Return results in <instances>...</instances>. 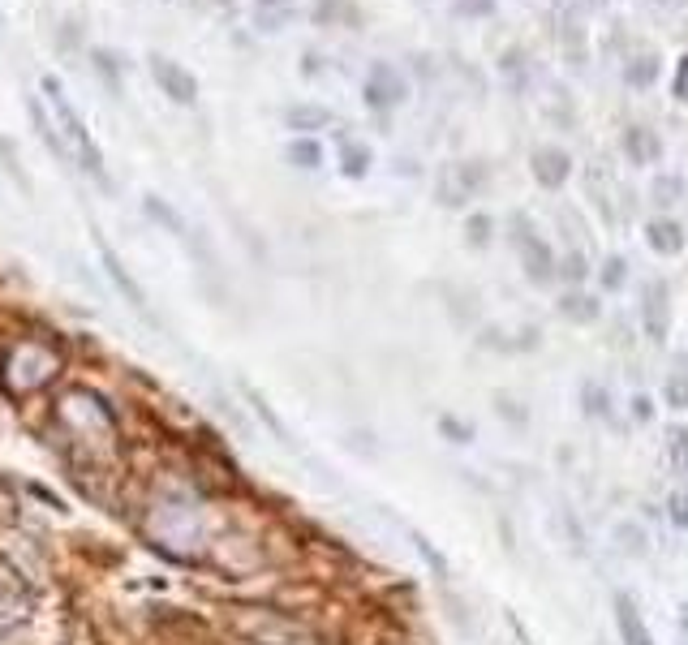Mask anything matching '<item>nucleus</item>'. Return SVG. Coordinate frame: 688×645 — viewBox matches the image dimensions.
<instances>
[{
  "label": "nucleus",
  "mask_w": 688,
  "mask_h": 645,
  "mask_svg": "<svg viewBox=\"0 0 688 645\" xmlns=\"http://www.w3.org/2000/svg\"><path fill=\"white\" fill-rule=\"evenodd\" d=\"M581 5H598V0H581Z\"/></svg>",
  "instance_id": "f704fd0d"
},
{
  "label": "nucleus",
  "mask_w": 688,
  "mask_h": 645,
  "mask_svg": "<svg viewBox=\"0 0 688 645\" xmlns=\"http://www.w3.org/2000/svg\"><path fill=\"white\" fill-rule=\"evenodd\" d=\"M615 624H620V637H624V645H654L650 628H645L641 611H637V602L628 598V594H615Z\"/></svg>",
  "instance_id": "1a4fd4ad"
},
{
  "label": "nucleus",
  "mask_w": 688,
  "mask_h": 645,
  "mask_svg": "<svg viewBox=\"0 0 688 645\" xmlns=\"http://www.w3.org/2000/svg\"><path fill=\"white\" fill-rule=\"evenodd\" d=\"M521 254H525V276L529 280H551L555 276V267H551V250L542 246V241H534V237H521Z\"/></svg>",
  "instance_id": "ddd939ff"
},
{
  "label": "nucleus",
  "mask_w": 688,
  "mask_h": 645,
  "mask_svg": "<svg viewBox=\"0 0 688 645\" xmlns=\"http://www.w3.org/2000/svg\"><path fill=\"white\" fill-rule=\"evenodd\" d=\"M663 396H667L671 409H688V375H671L667 387H663Z\"/></svg>",
  "instance_id": "4be33fe9"
},
{
  "label": "nucleus",
  "mask_w": 688,
  "mask_h": 645,
  "mask_svg": "<svg viewBox=\"0 0 688 645\" xmlns=\"http://www.w3.org/2000/svg\"><path fill=\"white\" fill-rule=\"evenodd\" d=\"M641 323L654 340L667 336V284H650V293L641 301Z\"/></svg>",
  "instance_id": "9b49d317"
},
{
  "label": "nucleus",
  "mask_w": 688,
  "mask_h": 645,
  "mask_svg": "<svg viewBox=\"0 0 688 645\" xmlns=\"http://www.w3.org/2000/svg\"><path fill=\"white\" fill-rule=\"evenodd\" d=\"M237 628L246 633L254 645H314V633L301 628L297 620H284L276 611H254V615H241Z\"/></svg>",
  "instance_id": "39448f33"
},
{
  "label": "nucleus",
  "mask_w": 688,
  "mask_h": 645,
  "mask_svg": "<svg viewBox=\"0 0 688 645\" xmlns=\"http://www.w3.org/2000/svg\"><path fill=\"white\" fill-rule=\"evenodd\" d=\"M585 409H590L594 418H602V413L611 409V400H607V392H602L598 383H590V387H585Z\"/></svg>",
  "instance_id": "b1692460"
},
{
  "label": "nucleus",
  "mask_w": 688,
  "mask_h": 645,
  "mask_svg": "<svg viewBox=\"0 0 688 645\" xmlns=\"http://www.w3.org/2000/svg\"><path fill=\"white\" fill-rule=\"evenodd\" d=\"M602 284H607V289H620L624 284V258H611V263L602 267Z\"/></svg>",
  "instance_id": "cd10ccee"
},
{
  "label": "nucleus",
  "mask_w": 688,
  "mask_h": 645,
  "mask_svg": "<svg viewBox=\"0 0 688 645\" xmlns=\"http://www.w3.org/2000/svg\"><path fill=\"white\" fill-rule=\"evenodd\" d=\"M61 375V349L52 340H18L0 362V387L9 396H31Z\"/></svg>",
  "instance_id": "7ed1b4c3"
},
{
  "label": "nucleus",
  "mask_w": 688,
  "mask_h": 645,
  "mask_svg": "<svg viewBox=\"0 0 688 645\" xmlns=\"http://www.w3.org/2000/svg\"><path fill=\"white\" fill-rule=\"evenodd\" d=\"M327 121H332V112H327V108H314V104L289 108V129H301V134H310V129H323Z\"/></svg>",
  "instance_id": "dca6fc26"
},
{
  "label": "nucleus",
  "mask_w": 688,
  "mask_h": 645,
  "mask_svg": "<svg viewBox=\"0 0 688 645\" xmlns=\"http://www.w3.org/2000/svg\"><path fill=\"white\" fill-rule=\"evenodd\" d=\"M633 82H650L654 78V56H641V65H633V74H628Z\"/></svg>",
  "instance_id": "7c9ffc66"
},
{
  "label": "nucleus",
  "mask_w": 688,
  "mask_h": 645,
  "mask_svg": "<svg viewBox=\"0 0 688 645\" xmlns=\"http://www.w3.org/2000/svg\"><path fill=\"white\" fill-rule=\"evenodd\" d=\"M52 422L78 448L82 461H112V456H117V439H121L117 418H112V409L95 392H86V387H74V392H65L56 400Z\"/></svg>",
  "instance_id": "f257e3e1"
},
{
  "label": "nucleus",
  "mask_w": 688,
  "mask_h": 645,
  "mask_svg": "<svg viewBox=\"0 0 688 645\" xmlns=\"http://www.w3.org/2000/svg\"><path fill=\"white\" fill-rule=\"evenodd\" d=\"M624 151H628V160H633V164H654L658 155H663V142H658L654 129L637 125V129H628V134H624Z\"/></svg>",
  "instance_id": "f8f14e48"
},
{
  "label": "nucleus",
  "mask_w": 688,
  "mask_h": 645,
  "mask_svg": "<svg viewBox=\"0 0 688 645\" xmlns=\"http://www.w3.org/2000/svg\"><path fill=\"white\" fill-rule=\"evenodd\" d=\"M95 65H99V74L112 82V91H121V78H117V65H112V56L108 52H95Z\"/></svg>",
  "instance_id": "c85d7f7f"
},
{
  "label": "nucleus",
  "mask_w": 688,
  "mask_h": 645,
  "mask_svg": "<svg viewBox=\"0 0 688 645\" xmlns=\"http://www.w3.org/2000/svg\"><path fill=\"white\" fill-rule=\"evenodd\" d=\"M633 413H637V418L645 422V418H650V400H645V396H637V400H633Z\"/></svg>",
  "instance_id": "72a5a7b5"
},
{
  "label": "nucleus",
  "mask_w": 688,
  "mask_h": 645,
  "mask_svg": "<svg viewBox=\"0 0 688 645\" xmlns=\"http://www.w3.org/2000/svg\"><path fill=\"white\" fill-rule=\"evenodd\" d=\"M473 241H486V237H491V220H486V215H473Z\"/></svg>",
  "instance_id": "473e14b6"
},
{
  "label": "nucleus",
  "mask_w": 688,
  "mask_h": 645,
  "mask_svg": "<svg viewBox=\"0 0 688 645\" xmlns=\"http://www.w3.org/2000/svg\"><path fill=\"white\" fill-rule=\"evenodd\" d=\"M568 172H572V160L559 147H542L534 151V177L547 185V190H559V185L568 181Z\"/></svg>",
  "instance_id": "9d476101"
},
{
  "label": "nucleus",
  "mask_w": 688,
  "mask_h": 645,
  "mask_svg": "<svg viewBox=\"0 0 688 645\" xmlns=\"http://www.w3.org/2000/svg\"><path fill=\"white\" fill-rule=\"evenodd\" d=\"M680 190H684V185H680V177H663V181H658L654 185V203H676V198H680Z\"/></svg>",
  "instance_id": "5701e85b"
},
{
  "label": "nucleus",
  "mask_w": 688,
  "mask_h": 645,
  "mask_svg": "<svg viewBox=\"0 0 688 645\" xmlns=\"http://www.w3.org/2000/svg\"><path fill=\"white\" fill-rule=\"evenodd\" d=\"M147 538H151V547H160L164 555L194 559L207 542V516L190 495H181V491L160 495L147 516Z\"/></svg>",
  "instance_id": "f03ea898"
},
{
  "label": "nucleus",
  "mask_w": 688,
  "mask_h": 645,
  "mask_svg": "<svg viewBox=\"0 0 688 645\" xmlns=\"http://www.w3.org/2000/svg\"><path fill=\"white\" fill-rule=\"evenodd\" d=\"M289 160H293L297 168H319L323 151H319V142H310V138H297L293 147H289Z\"/></svg>",
  "instance_id": "412c9836"
},
{
  "label": "nucleus",
  "mask_w": 688,
  "mask_h": 645,
  "mask_svg": "<svg viewBox=\"0 0 688 645\" xmlns=\"http://www.w3.org/2000/svg\"><path fill=\"white\" fill-rule=\"evenodd\" d=\"M671 86H676V95H680V99H688V56L680 61V69H676V82H671Z\"/></svg>",
  "instance_id": "2f4dec72"
},
{
  "label": "nucleus",
  "mask_w": 688,
  "mask_h": 645,
  "mask_svg": "<svg viewBox=\"0 0 688 645\" xmlns=\"http://www.w3.org/2000/svg\"><path fill=\"white\" fill-rule=\"evenodd\" d=\"M439 430H443V435H448L452 443H469V439H473V430H469V426H461L456 418H439Z\"/></svg>",
  "instance_id": "a878e982"
},
{
  "label": "nucleus",
  "mask_w": 688,
  "mask_h": 645,
  "mask_svg": "<svg viewBox=\"0 0 688 645\" xmlns=\"http://www.w3.org/2000/svg\"><path fill=\"white\" fill-rule=\"evenodd\" d=\"M671 461H676V469H684V473H688V426L671 435Z\"/></svg>",
  "instance_id": "393cba45"
},
{
  "label": "nucleus",
  "mask_w": 688,
  "mask_h": 645,
  "mask_svg": "<svg viewBox=\"0 0 688 645\" xmlns=\"http://www.w3.org/2000/svg\"><path fill=\"white\" fill-rule=\"evenodd\" d=\"M645 237H650V246L658 254H680V246H684V228L676 220H654Z\"/></svg>",
  "instance_id": "4468645a"
},
{
  "label": "nucleus",
  "mask_w": 688,
  "mask_h": 645,
  "mask_svg": "<svg viewBox=\"0 0 688 645\" xmlns=\"http://www.w3.org/2000/svg\"><path fill=\"white\" fill-rule=\"evenodd\" d=\"M405 99V82H400V74L392 65H375L366 78V104L370 108H392Z\"/></svg>",
  "instance_id": "6e6552de"
},
{
  "label": "nucleus",
  "mask_w": 688,
  "mask_h": 645,
  "mask_svg": "<svg viewBox=\"0 0 688 645\" xmlns=\"http://www.w3.org/2000/svg\"><path fill=\"white\" fill-rule=\"evenodd\" d=\"M99 254H104V267H108V276H112V280H117V284H121V293H125L129 301H134V306H142V293H138V284H134V280H129V276H125L121 258H117V254H112V250L104 246V241H99Z\"/></svg>",
  "instance_id": "f3484780"
},
{
  "label": "nucleus",
  "mask_w": 688,
  "mask_h": 645,
  "mask_svg": "<svg viewBox=\"0 0 688 645\" xmlns=\"http://www.w3.org/2000/svg\"><path fill=\"white\" fill-rule=\"evenodd\" d=\"M254 18L263 31H276V26H284L293 18V0H258L254 5Z\"/></svg>",
  "instance_id": "2eb2a0df"
},
{
  "label": "nucleus",
  "mask_w": 688,
  "mask_h": 645,
  "mask_svg": "<svg viewBox=\"0 0 688 645\" xmlns=\"http://www.w3.org/2000/svg\"><path fill=\"white\" fill-rule=\"evenodd\" d=\"M564 276H568V280H581V276H585V258H581V254H568V258H564Z\"/></svg>",
  "instance_id": "c756f323"
},
{
  "label": "nucleus",
  "mask_w": 688,
  "mask_h": 645,
  "mask_svg": "<svg viewBox=\"0 0 688 645\" xmlns=\"http://www.w3.org/2000/svg\"><path fill=\"white\" fill-rule=\"evenodd\" d=\"M151 74L160 82V91L172 99V104H194L198 99V82L190 69H181L177 61H168V56H151Z\"/></svg>",
  "instance_id": "423d86ee"
},
{
  "label": "nucleus",
  "mask_w": 688,
  "mask_h": 645,
  "mask_svg": "<svg viewBox=\"0 0 688 645\" xmlns=\"http://www.w3.org/2000/svg\"><path fill=\"white\" fill-rule=\"evenodd\" d=\"M564 314H568L572 323H594L598 319V301L585 297V293H568L564 297Z\"/></svg>",
  "instance_id": "6ab92c4d"
},
{
  "label": "nucleus",
  "mask_w": 688,
  "mask_h": 645,
  "mask_svg": "<svg viewBox=\"0 0 688 645\" xmlns=\"http://www.w3.org/2000/svg\"><path fill=\"white\" fill-rule=\"evenodd\" d=\"M43 95H48V108H52V121L61 125V134H65V142L74 147V155H78V164L91 172V177L99 181V185H108V172H104V155H99V147H95V138H91V129H86V121L74 112V104H69V95H65V86H61V78L56 74H43Z\"/></svg>",
  "instance_id": "20e7f679"
},
{
  "label": "nucleus",
  "mask_w": 688,
  "mask_h": 645,
  "mask_svg": "<svg viewBox=\"0 0 688 645\" xmlns=\"http://www.w3.org/2000/svg\"><path fill=\"white\" fill-rule=\"evenodd\" d=\"M478 190H482V168L478 164H448V168H443L439 194H443V203H448V207L465 203V198H473Z\"/></svg>",
  "instance_id": "0eeeda50"
},
{
  "label": "nucleus",
  "mask_w": 688,
  "mask_h": 645,
  "mask_svg": "<svg viewBox=\"0 0 688 645\" xmlns=\"http://www.w3.org/2000/svg\"><path fill=\"white\" fill-rule=\"evenodd\" d=\"M31 121H35V129H39V138H48V147L56 151V155H65V142H61V129H56V121L48 117V112H43V104L39 99H31Z\"/></svg>",
  "instance_id": "a211bd4d"
},
{
  "label": "nucleus",
  "mask_w": 688,
  "mask_h": 645,
  "mask_svg": "<svg viewBox=\"0 0 688 645\" xmlns=\"http://www.w3.org/2000/svg\"><path fill=\"white\" fill-rule=\"evenodd\" d=\"M340 160H344V177H362V172L370 168V151L357 147V142H344Z\"/></svg>",
  "instance_id": "aec40b11"
},
{
  "label": "nucleus",
  "mask_w": 688,
  "mask_h": 645,
  "mask_svg": "<svg viewBox=\"0 0 688 645\" xmlns=\"http://www.w3.org/2000/svg\"><path fill=\"white\" fill-rule=\"evenodd\" d=\"M671 521H676L680 529H688V491H676V495H671Z\"/></svg>",
  "instance_id": "bb28decb"
}]
</instances>
